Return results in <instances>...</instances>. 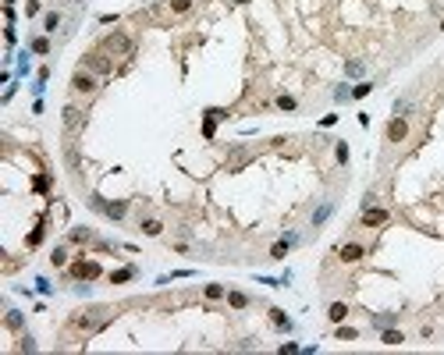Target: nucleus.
Here are the masks:
<instances>
[{
	"label": "nucleus",
	"mask_w": 444,
	"mask_h": 355,
	"mask_svg": "<svg viewBox=\"0 0 444 355\" xmlns=\"http://www.w3.org/2000/svg\"><path fill=\"white\" fill-rule=\"evenodd\" d=\"M47 188H50V178L39 174V178H36V192H47Z\"/></svg>",
	"instance_id": "33"
},
{
	"label": "nucleus",
	"mask_w": 444,
	"mask_h": 355,
	"mask_svg": "<svg viewBox=\"0 0 444 355\" xmlns=\"http://www.w3.org/2000/svg\"><path fill=\"white\" fill-rule=\"evenodd\" d=\"M188 8H192V0H171V11L174 15H185Z\"/></svg>",
	"instance_id": "26"
},
{
	"label": "nucleus",
	"mask_w": 444,
	"mask_h": 355,
	"mask_svg": "<svg viewBox=\"0 0 444 355\" xmlns=\"http://www.w3.org/2000/svg\"><path fill=\"white\" fill-rule=\"evenodd\" d=\"M327 316H331V320H334V323H341V320H345V316H348V305H345V302H334V305H331V309H327Z\"/></svg>",
	"instance_id": "14"
},
{
	"label": "nucleus",
	"mask_w": 444,
	"mask_h": 355,
	"mask_svg": "<svg viewBox=\"0 0 444 355\" xmlns=\"http://www.w3.org/2000/svg\"><path fill=\"white\" fill-rule=\"evenodd\" d=\"M338 256H341V263H359L362 259V245L359 242H348V245L338 249Z\"/></svg>",
	"instance_id": "8"
},
{
	"label": "nucleus",
	"mask_w": 444,
	"mask_h": 355,
	"mask_svg": "<svg viewBox=\"0 0 444 355\" xmlns=\"http://www.w3.org/2000/svg\"><path fill=\"white\" fill-rule=\"evenodd\" d=\"M398 320V312H380V316H373V327H391Z\"/></svg>",
	"instance_id": "20"
},
{
	"label": "nucleus",
	"mask_w": 444,
	"mask_h": 355,
	"mask_svg": "<svg viewBox=\"0 0 444 355\" xmlns=\"http://www.w3.org/2000/svg\"><path fill=\"white\" fill-rule=\"evenodd\" d=\"M132 277H135V266H125V270L110 273V281H114V284H125V281H132Z\"/></svg>",
	"instance_id": "15"
},
{
	"label": "nucleus",
	"mask_w": 444,
	"mask_h": 355,
	"mask_svg": "<svg viewBox=\"0 0 444 355\" xmlns=\"http://www.w3.org/2000/svg\"><path fill=\"white\" fill-rule=\"evenodd\" d=\"M206 298H224V288L220 284H206Z\"/></svg>",
	"instance_id": "32"
},
{
	"label": "nucleus",
	"mask_w": 444,
	"mask_h": 355,
	"mask_svg": "<svg viewBox=\"0 0 444 355\" xmlns=\"http://www.w3.org/2000/svg\"><path fill=\"white\" fill-rule=\"evenodd\" d=\"M405 135H409L405 117H394V121L387 125V142H405Z\"/></svg>",
	"instance_id": "7"
},
{
	"label": "nucleus",
	"mask_w": 444,
	"mask_h": 355,
	"mask_svg": "<svg viewBox=\"0 0 444 355\" xmlns=\"http://www.w3.org/2000/svg\"><path fill=\"white\" fill-rule=\"evenodd\" d=\"M71 277H78V281H96L100 277V263H75L71 266Z\"/></svg>",
	"instance_id": "5"
},
{
	"label": "nucleus",
	"mask_w": 444,
	"mask_h": 355,
	"mask_svg": "<svg viewBox=\"0 0 444 355\" xmlns=\"http://www.w3.org/2000/svg\"><path fill=\"white\" fill-rule=\"evenodd\" d=\"M18 348H22V351H36V341H32V337H22V344H18Z\"/></svg>",
	"instance_id": "38"
},
{
	"label": "nucleus",
	"mask_w": 444,
	"mask_h": 355,
	"mask_svg": "<svg viewBox=\"0 0 444 355\" xmlns=\"http://www.w3.org/2000/svg\"><path fill=\"white\" fill-rule=\"evenodd\" d=\"M235 4H249V0H235Z\"/></svg>",
	"instance_id": "39"
},
{
	"label": "nucleus",
	"mask_w": 444,
	"mask_h": 355,
	"mask_svg": "<svg viewBox=\"0 0 444 355\" xmlns=\"http://www.w3.org/2000/svg\"><path fill=\"white\" fill-rule=\"evenodd\" d=\"M86 71H96V75H110V71H114V61L107 57V50L86 54Z\"/></svg>",
	"instance_id": "4"
},
{
	"label": "nucleus",
	"mask_w": 444,
	"mask_h": 355,
	"mask_svg": "<svg viewBox=\"0 0 444 355\" xmlns=\"http://www.w3.org/2000/svg\"><path fill=\"white\" fill-rule=\"evenodd\" d=\"M370 89H373L370 82H359V86L352 89V96H355V100H362V96H370Z\"/></svg>",
	"instance_id": "27"
},
{
	"label": "nucleus",
	"mask_w": 444,
	"mask_h": 355,
	"mask_svg": "<svg viewBox=\"0 0 444 355\" xmlns=\"http://www.w3.org/2000/svg\"><path fill=\"white\" fill-rule=\"evenodd\" d=\"M249 164V153L246 149H238V153H231V171H242V167H246Z\"/></svg>",
	"instance_id": "17"
},
{
	"label": "nucleus",
	"mask_w": 444,
	"mask_h": 355,
	"mask_svg": "<svg viewBox=\"0 0 444 355\" xmlns=\"http://www.w3.org/2000/svg\"><path fill=\"white\" fill-rule=\"evenodd\" d=\"M405 110H409V100H394V114H398V117L405 114Z\"/></svg>",
	"instance_id": "35"
},
{
	"label": "nucleus",
	"mask_w": 444,
	"mask_h": 355,
	"mask_svg": "<svg viewBox=\"0 0 444 355\" xmlns=\"http://www.w3.org/2000/svg\"><path fill=\"white\" fill-rule=\"evenodd\" d=\"M39 242H43V227H36V231L29 234V245H39Z\"/></svg>",
	"instance_id": "34"
},
{
	"label": "nucleus",
	"mask_w": 444,
	"mask_h": 355,
	"mask_svg": "<svg viewBox=\"0 0 444 355\" xmlns=\"http://www.w3.org/2000/svg\"><path fill=\"white\" fill-rule=\"evenodd\" d=\"M103 50L114 54V57H128V54H132V39H128L125 32H110V36L103 39Z\"/></svg>",
	"instance_id": "2"
},
{
	"label": "nucleus",
	"mask_w": 444,
	"mask_h": 355,
	"mask_svg": "<svg viewBox=\"0 0 444 355\" xmlns=\"http://www.w3.org/2000/svg\"><path fill=\"white\" fill-rule=\"evenodd\" d=\"M89 238H93L89 227H75V231H71V242H89Z\"/></svg>",
	"instance_id": "23"
},
{
	"label": "nucleus",
	"mask_w": 444,
	"mask_h": 355,
	"mask_svg": "<svg viewBox=\"0 0 444 355\" xmlns=\"http://www.w3.org/2000/svg\"><path fill=\"white\" fill-rule=\"evenodd\" d=\"M292 242H295V238H292V234H288V238H285V242H277V245L270 249V259H285V256H288V245H292Z\"/></svg>",
	"instance_id": "13"
},
{
	"label": "nucleus",
	"mask_w": 444,
	"mask_h": 355,
	"mask_svg": "<svg viewBox=\"0 0 444 355\" xmlns=\"http://www.w3.org/2000/svg\"><path fill=\"white\" fill-rule=\"evenodd\" d=\"M327 217H331V203H324V206H320V210L313 213V227H320V224H324Z\"/></svg>",
	"instance_id": "19"
},
{
	"label": "nucleus",
	"mask_w": 444,
	"mask_h": 355,
	"mask_svg": "<svg viewBox=\"0 0 444 355\" xmlns=\"http://www.w3.org/2000/svg\"><path fill=\"white\" fill-rule=\"evenodd\" d=\"M82 128H86V110L75 107V103H68V107H64V132H68V135H78Z\"/></svg>",
	"instance_id": "3"
},
{
	"label": "nucleus",
	"mask_w": 444,
	"mask_h": 355,
	"mask_svg": "<svg viewBox=\"0 0 444 355\" xmlns=\"http://www.w3.org/2000/svg\"><path fill=\"white\" fill-rule=\"evenodd\" d=\"M270 323H274L277 330H292V320L285 316V309H270Z\"/></svg>",
	"instance_id": "11"
},
{
	"label": "nucleus",
	"mask_w": 444,
	"mask_h": 355,
	"mask_svg": "<svg viewBox=\"0 0 444 355\" xmlns=\"http://www.w3.org/2000/svg\"><path fill=\"white\" fill-rule=\"evenodd\" d=\"M50 50V43H47V36H39V39H32V54H47Z\"/></svg>",
	"instance_id": "25"
},
{
	"label": "nucleus",
	"mask_w": 444,
	"mask_h": 355,
	"mask_svg": "<svg viewBox=\"0 0 444 355\" xmlns=\"http://www.w3.org/2000/svg\"><path fill=\"white\" fill-rule=\"evenodd\" d=\"M22 323H25V320H22V312H18V309H8V327H11V330H18Z\"/></svg>",
	"instance_id": "22"
},
{
	"label": "nucleus",
	"mask_w": 444,
	"mask_h": 355,
	"mask_svg": "<svg viewBox=\"0 0 444 355\" xmlns=\"http://www.w3.org/2000/svg\"><path fill=\"white\" fill-rule=\"evenodd\" d=\"M103 213H107L110 220H121V217L128 213V203H125V199H117V203H107V206H103Z\"/></svg>",
	"instance_id": "10"
},
{
	"label": "nucleus",
	"mask_w": 444,
	"mask_h": 355,
	"mask_svg": "<svg viewBox=\"0 0 444 355\" xmlns=\"http://www.w3.org/2000/svg\"><path fill=\"white\" fill-rule=\"evenodd\" d=\"M25 15H29V18L39 15V0H29V4H25Z\"/></svg>",
	"instance_id": "36"
},
{
	"label": "nucleus",
	"mask_w": 444,
	"mask_h": 355,
	"mask_svg": "<svg viewBox=\"0 0 444 355\" xmlns=\"http://www.w3.org/2000/svg\"><path fill=\"white\" fill-rule=\"evenodd\" d=\"M50 263H54V266H64V263H68V252H64V249H54Z\"/></svg>",
	"instance_id": "29"
},
{
	"label": "nucleus",
	"mask_w": 444,
	"mask_h": 355,
	"mask_svg": "<svg viewBox=\"0 0 444 355\" xmlns=\"http://www.w3.org/2000/svg\"><path fill=\"white\" fill-rule=\"evenodd\" d=\"M334 156H338V164H348V146H345V142H338Z\"/></svg>",
	"instance_id": "31"
},
{
	"label": "nucleus",
	"mask_w": 444,
	"mask_h": 355,
	"mask_svg": "<svg viewBox=\"0 0 444 355\" xmlns=\"http://www.w3.org/2000/svg\"><path fill=\"white\" fill-rule=\"evenodd\" d=\"M228 302H231L235 309H246V305H249V295H242V291H228Z\"/></svg>",
	"instance_id": "18"
},
{
	"label": "nucleus",
	"mask_w": 444,
	"mask_h": 355,
	"mask_svg": "<svg viewBox=\"0 0 444 355\" xmlns=\"http://www.w3.org/2000/svg\"><path fill=\"white\" fill-rule=\"evenodd\" d=\"M362 224H366V227L387 224V213H384V210H377V206H366V210H362Z\"/></svg>",
	"instance_id": "9"
},
{
	"label": "nucleus",
	"mask_w": 444,
	"mask_h": 355,
	"mask_svg": "<svg viewBox=\"0 0 444 355\" xmlns=\"http://www.w3.org/2000/svg\"><path fill=\"white\" fill-rule=\"evenodd\" d=\"M57 25H61V15H57V11H50V15L43 18V29H47V32H57Z\"/></svg>",
	"instance_id": "21"
},
{
	"label": "nucleus",
	"mask_w": 444,
	"mask_h": 355,
	"mask_svg": "<svg viewBox=\"0 0 444 355\" xmlns=\"http://www.w3.org/2000/svg\"><path fill=\"white\" fill-rule=\"evenodd\" d=\"M348 96H352V89H345V86H341V89H338V93H334V100H338V103H345V100H348Z\"/></svg>",
	"instance_id": "37"
},
{
	"label": "nucleus",
	"mask_w": 444,
	"mask_h": 355,
	"mask_svg": "<svg viewBox=\"0 0 444 355\" xmlns=\"http://www.w3.org/2000/svg\"><path fill=\"white\" fill-rule=\"evenodd\" d=\"M440 29H444V22H440Z\"/></svg>",
	"instance_id": "40"
},
{
	"label": "nucleus",
	"mask_w": 444,
	"mask_h": 355,
	"mask_svg": "<svg viewBox=\"0 0 444 355\" xmlns=\"http://www.w3.org/2000/svg\"><path fill=\"white\" fill-rule=\"evenodd\" d=\"M380 341L394 348V344H401V341H405V334H401V330H391V327H384V334H380Z\"/></svg>",
	"instance_id": "12"
},
{
	"label": "nucleus",
	"mask_w": 444,
	"mask_h": 355,
	"mask_svg": "<svg viewBox=\"0 0 444 355\" xmlns=\"http://www.w3.org/2000/svg\"><path fill=\"white\" fill-rule=\"evenodd\" d=\"M338 337H341V341H355L359 330H352V327H338Z\"/></svg>",
	"instance_id": "30"
},
{
	"label": "nucleus",
	"mask_w": 444,
	"mask_h": 355,
	"mask_svg": "<svg viewBox=\"0 0 444 355\" xmlns=\"http://www.w3.org/2000/svg\"><path fill=\"white\" fill-rule=\"evenodd\" d=\"M142 231L149 234V238H156V234L164 231V224H160V220H153V217H146V220H142Z\"/></svg>",
	"instance_id": "16"
},
{
	"label": "nucleus",
	"mask_w": 444,
	"mask_h": 355,
	"mask_svg": "<svg viewBox=\"0 0 444 355\" xmlns=\"http://www.w3.org/2000/svg\"><path fill=\"white\" fill-rule=\"evenodd\" d=\"M345 71H348L352 78H359L362 71H366V64H362V61H348V64H345Z\"/></svg>",
	"instance_id": "24"
},
{
	"label": "nucleus",
	"mask_w": 444,
	"mask_h": 355,
	"mask_svg": "<svg viewBox=\"0 0 444 355\" xmlns=\"http://www.w3.org/2000/svg\"><path fill=\"white\" fill-rule=\"evenodd\" d=\"M71 89H75V93H96V78H93L89 71H78V75L71 78Z\"/></svg>",
	"instance_id": "6"
},
{
	"label": "nucleus",
	"mask_w": 444,
	"mask_h": 355,
	"mask_svg": "<svg viewBox=\"0 0 444 355\" xmlns=\"http://www.w3.org/2000/svg\"><path fill=\"white\" fill-rule=\"evenodd\" d=\"M277 107L281 110H295L299 103H295V96H277Z\"/></svg>",
	"instance_id": "28"
},
{
	"label": "nucleus",
	"mask_w": 444,
	"mask_h": 355,
	"mask_svg": "<svg viewBox=\"0 0 444 355\" xmlns=\"http://www.w3.org/2000/svg\"><path fill=\"white\" fill-rule=\"evenodd\" d=\"M107 320H110V309H86V312H78V316L71 320V327L82 330V334H93V330H100Z\"/></svg>",
	"instance_id": "1"
}]
</instances>
